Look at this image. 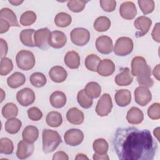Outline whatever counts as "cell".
Returning a JSON list of instances; mask_svg holds the SVG:
<instances>
[{
    "label": "cell",
    "instance_id": "1",
    "mask_svg": "<svg viewBox=\"0 0 160 160\" xmlns=\"http://www.w3.org/2000/svg\"><path fill=\"white\" fill-rule=\"evenodd\" d=\"M112 145L121 160H152L158 149L157 142L149 130L135 127L118 128Z\"/></svg>",
    "mask_w": 160,
    "mask_h": 160
},
{
    "label": "cell",
    "instance_id": "2",
    "mask_svg": "<svg viewBox=\"0 0 160 160\" xmlns=\"http://www.w3.org/2000/svg\"><path fill=\"white\" fill-rule=\"evenodd\" d=\"M42 151L44 153H50L58 147L62 142L59 133L54 130L44 129L42 134Z\"/></svg>",
    "mask_w": 160,
    "mask_h": 160
},
{
    "label": "cell",
    "instance_id": "3",
    "mask_svg": "<svg viewBox=\"0 0 160 160\" xmlns=\"http://www.w3.org/2000/svg\"><path fill=\"white\" fill-rule=\"evenodd\" d=\"M131 74L136 77L149 76L151 75V67L142 56H136L131 61Z\"/></svg>",
    "mask_w": 160,
    "mask_h": 160
},
{
    "label": "cell",
    "instance_id": "4",
    "mask_svg": "<svg viewBox=\"0 0 160 160\" xmlns=\"http://www.w3.org/2000/svg\"><path fill=\"white\" fill-rule=\"evenodd\" d=\"M16 62L20 69L29 71L34 68L36 60L34 55L31 51L22 49L17 53Z\"/></svg>",
    "mask_w": 160,
    "mask_h": 160
},
{
    "label": "cell",
    "instance_id": "5",
    "mask_svg": "<svg viewBox=\"0 0 160 160\" xmlns=\"http://www.w3.org/2000/svg\"><path fill=\"white\" fill-rule=\"evenodd\" d=\"M133 48L134 44L132 39L128 37H121L116 40L113 51L117 56H125L129 54Z\"/></svg>",
    "mask_w": 160,
    "mask_h": 160
},
{
    "label": "cell",
    "instance_id": "6",
    "mask_svg": "<svg viewBox=\"0 0 160 160\" xmlns=\"http://www.w3.org/2000/svg\"><path fill=\"white\" fill-rule=\"evenodd\" d=\"M90 36L89 31L83 28H74L70 33L72 42L78 46H83L88 44L90 40Z\"/></svg>",
    "mask_w": 160,
    "mask_h": 160
},
{
    "label": "cell",
    "instance_id": "7",
    "mask_svg": "<svg viewBox=\"0 0 160 160\" xmlns=\"http://www.w3.org/2000/svg\"><path fill=\"white\" fill-rule=\"evenodd\" d=\"M112 106L113 104L111 96L108 93H104L98 100L95 110L98 116L104 117L108 116L111 112Z\"/></svg>",
    "mask_w": 160,
    "mask_h": 160
},
{
    "label": "cell",
    "instance_id": "8",
    "mask_svg": "<svg viewBox=\"0 0 160 160\" xmlns=\"http://www.w3.org/2000/svg\"><path fill=\"white\" fill-rule=\"evenodd\" d=\"M51 32L48 28H41L36 30L34 34V41L35 46L42 50L48 49L49 38Z\"/></svg>",
    "mask_w": 160,
    "mask_h": 160
},
{
    "label": "cell",
    "instance_id": "9",
    "mask_svg": "<svg viewBox=\"0 0 160 160\" xmlns=\"http://www.w3.org/2000/svg\"><path fill=\"white\" fill-rule=\"evenodd\" d=\"M64 139L68 145L76 146L82 142L84 134L79 129H70L64 133Z\"/></svg>",
    "mask_w": 160,
    "mask_h": 160
},
{
    "label": "cell",
    "instance_id": "10",
    "mask_svg": "<svg viewBox=\"0 0 160 160\" xmlns=\"http://www.w3.org/2000/svg\"><path fill=\"white\" fill-rule=\"evenodd\" d=\"M152 24V21L148 17L141 16L138 17L134 21V26L138 29L136 32V37L140 38L148 33Z\"/></svg>",
    "mask_w": 160,
    "mask_h": 160
},
{
    "label": "cell",
    "instance_id": "11",
    "mask_svg": "<svg viewBox=\"0 0 160 160\" xmlns=\"http://www.w3.org/2000/svg\"><path fill=\"white\" fill-rule=\"evenodd\" d=\"M36 99L34 91L29 88H24L16 94V99L22 106H28L34 103Z\"/></svg>",
    "mask_w": 160,
    "mask_h": 160
},
{
    "label": "cell",
    "instance_id": "12",
    "mask_svg": "<svg viewBox=\"0 0 160 160\" xmlns=\"http://www.w3.org/2000/svg\"><path fill=\"white\" fill-rule=\"evenodd\" d=\"M134 93L136 102L141 106H146L152 99V94L148 88L139 86Z\"/></svg>",
    "mask_w": 160,
    "mask_h": 160
},
{
    "label": "cell",
    "instance_id": "13",
    "mask_svg": "<svg viewBox=\"0 0 160 160\" xmlns=\"http://www.w3.org/2000/svg\"><path fill=\"white\" fill-rule=\"evenodd\" d=\"M96 48L99 52L108 54L113 50L112 40L108 36H101L96 39Z\"/></svg>",
    "mask_w": 160,
    "mask_h": 160
},
{
    "label": "cell",
    "instance_id": "14",
    "mask_svg": "<svg viewBox=\"0 0 160 160\" xmlns=\"http://www.w3.org/2000/svg\"><path fill=\"white\" fill-rule=\"evenodd\" d=\"M67 42L66 34L61 31L51 32L49 38V45L55 49H60L64 46Z\"/></svg>",
    "mask_w": 160,
    "mask_h": 160
},
{
    "label": "cell",
    "instance_id": "15",
    "mask_svg": "<svg viewBox=\"0 0 160 160\" xmlns=\"http://www.w3.org/2000/svg\"><path fill=\"white\" fill-rule=\"evenodd\" d=\"M119 14L123 19L127 20L134 19L137 14L136 5L132 1L122 2L119 8Z\"/></svg>",
    "mask_w": 160,
    "mask_h": 160
},
{
    "label": "cell",
    "instance_id": "16",
    "mask_svg": "<svg viewBox=\"0 0 160 160\" xmlns=\"http://www.w3.org/2000/svg\"><path fill=\"white\" fill-rule=\"evenodd\" d=\"M34 149L33 143H29L24 140L20 141L18 144L16 156L19 159H24L31 156Z\"/></svg>",
    "mask_w": 160,
    "mask_h": 160
},
{
    "label": "cell",
    "instance_id": "17",
    "mask_svg": "<svg viewBox=\"0 0 160 160\" xmlns=\"http://www.w3.org/2000/svg\"><path fill=\"white\" fill-rule=\"evenodd\" d=\"M48 74L50 79L56 83L64 82L68 76L66 70L61 66H53L50 69Z\"/></svg>",
    "mask_w": 160,
    "mask_h": 160
},
{
    "label": "cell",
    "instance_id": "18",
    "mask_svg": "<svg viewBox=\"0 0 160 160\" xmlns=\"http://www.w3.org/2000/svg\"><path fill=\"white\" fill-rule=\"evenodd\" d=\"M115 71L114 62L109 59L101 60L97 68V72L102 76L107 77L112 75Z\"/></svg>",
    "mask_w": 160,
    "mask_h": 160
},
{
    "label": "cell",
    "instance_id": "19",
    "mask_svg": "<svg viewBox=\"0 0 160 160\" xmlns=\"http://www.w3.org/2000/svg\"><path fill=\"white\" fill-rule=\"evenodd\" d=\"M66 119L68 121L74 125H79L84 122V113L76 107L69 109L66 113Z\"/></svg>",
    "mask_w": 160,
    "mask_h": 160
},
{
    "label": "cell",
    "instance_id": "20",
    "mask_svg": "<svg viewBox=\"0 0 160 160\" xmlns=\"http://www.w3.org/2000/svg\"><path fill=\"white\" fill-rule=\"evenodd\" d=\"M114 81L116 84L119 86H126L131 84L133 81V77L129 68H124L122 71L116 76Z\"/></svg>",
    "mask_w": 160,
    "mask_h": 160
},
{
    "label": "cell",
    "instance_id": "21",
    "mask_svg": "<svg viewBox=\"0 0 160 160\" xmlns=\"http://www.w3.org/2000/svg\"><path fill=\"white\" fill-rule=\"evenodd\" d=\"M144 119V114L138 108L133 106L127 112L126 120L131 124H139Z\"/></svg>",
    "mask_w": 160,
    "mask_h": 160
},
{
    "label": "cell",
    "instance_id": "22",
    "mask_svg": "<svg viewBox=\"0 0 160 160\" xmlns=\"http://www.w3.org/2000/svg\"><path fill=\"white\" fill-rule=\"evenodd\" d=\"M114 99L116 103L119 106H127L131 102V93L128 89H119L116 92L114 95Z\"/></svg>",
    "mask_w": 160,
    "mask_h": 160
},
{
    "label": "cell",
    "instance_id": "23",
    "mask_svg": "<svg viewBox=\"0 0 160 160\" xmlns=\"http://www.w3.org/2000/svg\"><path fill=\"white\" fill-rule=\"evenodd\" d=\"M39 137V130L34 126H27L22 132V139L29 143H34Z\"/></svg>",
    "mask_w": 160,
    "mask_h": 160
},
{
    "label": "cell",
    "instance_id": "24",
    "mask_svg": "<svg viewBox=\"0 0 160 160\" xmlns=\"http://www.w3.org/2000/svg\"><path fill=\"white\" fill-rule=\"evenodd\" d=\"M49 101L51 106L55 108H61L66 103V94L60 91L53 92L49 97Z\"/></svg>",
    "mask_w": 160,
    "mask_h": 160
},
{
    "label": "cell",
    "instance_id": "25",
    "mask_svg": "<svg viewBox=\"0 0 160 160\" xmlns=\"http://www.w3.org/2000/svg\"><path fill=\"white\" fill-rule=\"evenodd\" d=\"M65 64L70 69H78L80 65V56L74 51H68L64 58Z\"/></svg>",
    "mask_w": 160,
    "mask_h": 160
},
{
    "label": "cell",
    "instance_id": "26",
    "mask_svg": "<svg viewBox=\"0 0 160 160\" xmlns=\"http://www.w3.org/2000/svg\"><path fill=\"white\" fill-rule=\"evenodd\" d=\"M26 82L25 76L19 72H15L7 79V84L11 88L16 89L22 86Z\"/></svg>",
    "mask_w": 160,
    "mask_h": 160
},
{
    "label": "cell",
    "instance_id": "27",
    "mask_svg": "<svg viewBox=\"0 0 160 160\" xmlns=\"http://www.w3.org/2000/svg\"><path fill=\"white\" fill-rule=\"evenodd\" d=\"M0 19H3L7 21L10 26L19 27L16 14L9 8H4L0 11Z\"/></svg>",
    "mask_w": 160,
    "mask_h": 160
},
{
    "label": "cell",
    "instance_id": "28",
    "mask_svg": "<svg viewBox=\"0 0 160 160\" xmlns=\"http://www.w3.org/2000/svg\"><path fill=\"white\" fill-rule=\"evenodd\" d=\"M34 32L33 29H26L22 30L19 34L21 42L26 46L31 48L36 46L32 39V36L33 34H34Z\"/></svg>",
    "mask_w": 160,
    "mask_h": 160
},
{
    "label": "cell",
    "instance_id": "29",
    "mask_svg": "<svg viewBox=\"0 0 160 160\" xmlns=\"http://www.w3.org/2000/svg\"><path fill=\"white\" fill-rule=\"evenodd\" d=\"M46 121L47 124L50 127H59L62 122V115L58 111H51L48 113Z\"/></svg>",
    "mask_w": 160,
    "mask_h": 160
},
{
    "label": "cell",
    "instance_id": "30",
    "mask_svg": "<svg viewBox=\"0 0 160 160\" xmlns=\"http://www.w3.org/2000/svg\"><path fill=\"white\" fill-rule=\"evenodd\" d=\"M84 91L89 98L92 99L98 98L101 93V88L98 82L92 81L86 85Z\"/></svg>",
    "mask_w": 160,
    "mask_h": 160
},
{
    "label": "cell",
    "instance_id": "31",
    "mask_svg": "<svg viewBox=\"0 0 160 160\" xmlns=\"http://www.w3.org/2000/svg\"><path fill=\"white\" fill-rule=\"evenodd\" d=\"M22 126L21 121L16 118L8 119L5 122V130L11 134H16Z\"/></svg>",
    "mask_w": 160,
    "mask_h": 160
},
{
    "label": "cell",
    "instance_id": "32",
    "mask_svg": "<svg viewBox=\"0 0 160 160\" xmlns=\"http://www.w3.org/2000/svg\"><path fill=\"white\" fill-rule=\"evenodd\" d=\"M111 26V21L106 16H99L94 22L93 27L98 32H105Z\"/></svg>",
    "mask_w": 160,
    "mask_h": 160
},
{
    "label": "cell",
    "instance_id": "33",
    "mask_svg": "<svg viewBox=\"0 0 160 160\" xmlns=\"http://www.w3.org/2000/svg\"><path fill=\"white\" fill-rule=\"evenodd\" d=\"M72 22L71 16L64 12L58 13L54 18L55 24L59 28H66L69 26Z\"/></svg>",
    "mask_w": 160,
    "mask_h": 160
},
{
    "label": "cell",
    "instance_id": "34",
    "mask_svg": "<svg viewBox=\"0 0 160 160\" xmlns=\"http://www.w3.org/2000/svg\"><path fill=\"white\" fill-rule=\"evenodd\" d=\"M29 81L33 86L39 88L45 86L47 82V79L43 73L36 72L30 76Z\"/></svg>",
    "mask_w": 160,
    "mask_h": 160
},
{
    "label": "cell",
    "instance_id": "35",
    "mask_svg": "<svg viewBox=\"0 0 160 160\" xmlns=\"http://www.w3.org/2000/svg\"><path fill=\"white\" fill-rule=\"evenodd\" d=\"M18 114V108L17 106L12 102L6 104L2 108V115L6 119L16 118Z\"/></svg>",
    "mask_w": 160,
    "mask_h": 160
},
{
    "label": "cell",
    "instance_id": "36",
    "mask_svg": "<svg viewBox=\"0 0 160 160\" xmlns=\"http://www.w3.org/2000/svg\"><path fill=\"white\" fill-rule=\"evenodd\" d=\"M92 148L95 153L98 154H107L109 145L104 139L99 138L93 142Z\"/></svg>",
    "mask_w": 160,
    "mask_h": 160
},
{
    "label": "cell",
    "instance_id": "37",
    "mask_svg": "<svg viewBox=\"0 0 160 160\" xmlns=\"http://www.w3.org/2000/svg\"><path fill=\"white\" fill-rule=\"evenodd\" d=\"M101 61V60L98 56L94 54H89L85 59V66L88 70L96 72L97 71L98 66Z\"/></svg>",
    "mask_w": 160,
    "mask_h": 160
},
{
    "label": "cell",
    "instance_id": "38",
    "mask_svg": "<svg viewBox=\"0 0 160 160\" xmlns=\"http://www.w3.org/2000/svg\"><path fill=\"white\" fill-rule=\"evenodd\" d=\"M77 101L79 104L84 109H88L92 105V99L89 98L85 92L84 89L80 90L77 94Z\"/></svg>",
    "mask_w": 160,
    "mask_h": 160
},
{
    "label": "cell",
    "instance_id": "39",
    "mask_svg": "<svg viewBox=\"0 0 160 160\" xmlns=\"http://www.w3.org/2000/svg\"><path fill=\"white\" fill-rule=\"evenodd\" d=\"M36 14L34 11H27L21 14L19 22L20 24L23 26H31L36 21Z\"/></svg>",
    "mask_w": 160,
    "mask_h": 160
},
{
    "label": "cell",
    "instance_id": "40",
    "mask_svg": "<svg viewBox=\"0 0 160 160\" xmlns=\"http://www.w3.org/2000/svg\"><path fill=\"white\" fill-rule=\"evenodd\" d=\"M14 150L12 141L8 138H2L0 139V152L9 155L11 154Z\"/></svg>",
    "mask_w": 160,
    "mask_h": 160
},
{
    "label": "cell",
    "instance_id": "41",
    "mask_svg": "<svg viewBox=\"0 0 160 160\" xmlns=\"http://www.w3.org/2000/svg\"><path fill=\"white\" fill-rule=\"evenodd\" d=\"M12 69L13 63L11 59L6 57L1 59L0 64V74L1 76L8 75Z\"/></svg>",
    "mask_w": 160,
    "mask_h": 160
},
{
    "label": "cell",
    "instance_id": "42",
    "mask_svg": "<svg viewBox=\"0 0 160 160\" xmlns=\"http://www.w3.org/2000/svg\"><path fill=\"white\" fill-rule=\"evenodd\" d=\"M138 3L141 11L145 15L151 13L154 9V1L153 0H139Z\"/></svg>",
    "mask_w": 160,
    "mask_h": 160
},
{
    "label": "cell",
    "instance_id": "43",
    "mask_svg": "<svg viewBox=\"0 0 160 160\" xmlns=\"http://www.w3.org/2000/svg\"><path fill=\"white\" fill-rule=\"evenodd\" d=\"M88 1H69L67 3L68 8L73 12H80L85 8L86 4Z\"/></svg>",
    "mask_w": 160,
    "mask_h": 160
},
{
    "label": "cell",
    "instance_id": "44",
    "mask_svg": "<svg viewBox=\"0 0 160 160\" xmlns=\"http://www.w3.org/2000/svg\"><path fill=\"white\" fill-rule=\"evenodd\" d=\"M148 115L149 118L157 120L160 118V104L154 102L151 105L148 109Z\"/></svg>",
    "mask_w": 160,
    "mask_h": 160
},
{
    "label": "cell",
    "instance_id": "45",
    "mask_svg": "<svg viewBox=\"0 0 160 160\" xmlns=\"http://www.w3.org/2000/svg\"><path fill=\"white\" fill-rule=\"evenodd\" d=\"M28 118L34 121H39L42 118V111L37 107H31L27 111Z\"/></svg>",
    "mask_w": 160,
    "mask_h": 160
},
{
    "label": "cell",
    "instance_id": "46",
    "mask_svg": "<svg viewBox=\"0 0 160 160\" xmlns=\"http://www.w3.org/2000/svg\"><path fill=\"white\" fill-rule=\"evenodd\" d=\"M99 4L101 8L108 12L114 11L116 7V1L114 0H101Z\"/></svg>",
    "mask_w": 160,
    "mask_h": 160
},
{
    "label": "cell",
    "instance_id": "47",
    "mask_svg": "<svg viewBox=\"0 0 160 160\" xmlns=\"http://www.w3.org/2000/svg\"><path fill=\"white\" fill-rule=\"evenodd\" d=\"M137 81L139 86H144L146 88H151L154 85L153 79L149 76H142L138 77Z\"/></svg>",
    "mask_w": 160,
    "mask_h": 160
},
{
    "label": "cell",
    "instance_id": "48",
    "mask_svg": "<svg viewBox=\"0 0 160 160\" xmlns=\"http://www.w3.org/2000/svg\"><path fill=\"white\" fill-rule=\"evenodd\" d=\"M0 57L2 59L3 58H5V56H6L8 51V46L7 42L2 38L0 39Z\"/></svg>",
    "mask_w": 160,
    "mask_h": 160
},
{
    "label": "cell",
    "instance_id": "49",
    "mask_svg": "<svg viewBox=\"0 0 160 160\" xmlns=\"http://www.w3.org/2000/svg\"><path fill=\"white\" fill-rule=\"evenodd\" d=\"M159 25H160V23L157 22L155 24V26H154V27L152 29V33H151V36H152V39L158 42H160V39H159Z\"/></svg>",
    "mask_w": 160,
    "mask_h": 160
},
{
    "label": "cell",
    "instance_id": "50",
    "mask_svg": "<svg viewBox=\"0 0 160 160\" xmlns=\"http://www.w3.org/2000/svg\"><path fill=\"white\" fill-rule=\"evenodd\" d=\"M52 159L53 160H59V159L68 160L69 157H68V155L65 152L61 151H58L53 154Z\"/></svg>",
    "mask_w": 160,
    "mask_h": 160
},
{
    "label": "cell",
    "instance_id": "51",
    "mask_svg": "<svg viewBox=\"0 0 160 160\" xmlns=\"http://www.w3.org/2000/svg\"><path fill=\"white\" fill-rule=\"evenodd\" d=\"M9 27H10V25L7 21L3 19H0V33L1 34L6 32L9 30Z\"/></svg>",
    "mask_w": 160,
    "mask_h": 160
},
{
    "label": "cell",
    "instance_id": "52",
    "mask_svg": "<svg viewBox=\"0 0 160 160\" xmlns=\"http://www.w3.org/2000/svg\"><path fill=\"white\" fill-rule=\"evenodd\" d=\"M93 159L94 160H109V158L107 154H98L94 153L92 156Z\"/></svg>",
    "mask_w": 160,
    "mask_h": 160
},
{
    "label": "cell",
    "instance_id": "53",
    "mask_svg": "<svg viewBox=\"0 0 160 160\" xmlns=\"http://www.w3.org/2000/svg\"><path fill=\"white\" fill-rule=\"evenodd\" d=\"M152 74L155 78L157 79L158 81H160V75H159V64H157L156 66L154 67L152 71Z\"/></svg>",
    "mask_w": 160,
    "mask_h": 160
},
{
    "label": "cell",
    "instance_id": "54",
    "mask_svg": "<svg viewBox=\"0 0 160 160\" xmlns=\"http://www.w3.org/2000/svg\"><path fill=\"white\" fill-rule=\"evenodd\" d=\"M75 159L76 160H85V159H89V158L87 157V156L86 154H82V153H79L78 154L76 155V156L75 157Z\"/></svg>",
    "mask_w": 160,
    "mask_h": 160
},
{
    "label": "cell",
    "instance_id": "55",
    "mask_svg": "<svg viewBox=\"0 0 160 160\" xmlns=\"http://www.w3.org/2000/svg\"><path fill=\"white\" fill-rule=\"evenodd\" d=\"M9 2L13 6H19L23 2V1H18V0H9Z\"/></svg>",
    "mask_w": 160,
    "mask_h": 160
},
{
    "label": "cell",
    "instance_id": "56",
    "mask_svg": "<svg viewBox=\"0 0 160 160\" xmlns=\"http://www.w3.org/2000/svg\"><path fill=\"white\" fill-rule=\"evenodd\" d=\"M153 133H154V136L157 138V139L158 141H160L159 140V127H158V128H156V129H154Z\"/></svg>",
    "mask_w": 160,
    "mask_h": 160
},
{
    "label": "cell",
    "instance_id": "57",
    "mask_svg": "<svg viewBox=\"0 0 160 160\" xmlns=\"http://www.w3.org/2000/svg\"><path fill=\"white\" fill-rule=\"evenodd\" d=\"M1 96H2V98H1V102H2V101H3V99H4V97H5V93L4 92V91H3V89H1Z\"/></svg>",
    "mask_w": 160,
    "mask_h": 160
}]
</instances>
